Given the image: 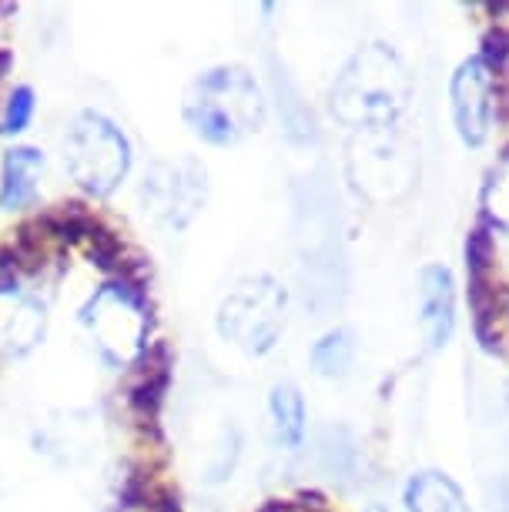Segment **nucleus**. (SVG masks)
I'll return each mask as SVG.
<instances>
[{
    "mask_svg": "<svg viewBox=\"0 0 509 512\" xmlns=\"http://www.w3.org/2000/svg\"><path fill=\"white\" fill-rule=\"evenodd\" d=\"M64 164L94 198H108L128 178L131 144L101 111H78L64 134Z\"/></svg>",
    "mask_w": 509,
    "mask_h": 512,
    "instance_id": "f257e3e1",
    "label": "nucleus"
},
{
    "mask_svg": "<svg viewBox=\"0 0 509 512\" xmlns=\"http://www.w3.org/2000/svg\"><path fill=\"white\" fill-rule=\"evenodd\" d=\"M453 98H456V124L459 134L469 144H479L486 138V124H489V101H486V71L483 61L473 57L459 67L456 81H453Z\"/></svg>",
    "mask_w": 509,
    "mask_h": 512,
    "instance_id": "f03ea898",
    "label": "nucleus"
},
{
    "mask_svg": "<svg viewBox=\"0 0 509 512\" xmlns=\"http://www.w3.org/2000/svg\"><path fill=\"white\" fill-rule=\"evenodd\" d=\"M44 175V151L21 144L4 154V168H0V211H21L34 205L37 181Z\"/></svg>",
    "mask_w": 509,
    "mask_h": 512,
    "instance_id": "7ed1b4c3",
    "label": "nucleus"
},
{
    "mask_svg": "<svg viewBox=\"0 0 509 512\" xmlns=\"http://www.w3.org/2000/svg\"><path fill=\"white\" fill-rule=\"evenodd\" d=\"M422 318L432 345H446L453 332V278L446 268H426L422 275Z\"/></svg>",
    "mask_w": 509,
    "mask_h": 512,
    "instance_id": "20e7f679",
    "label": "nucleus"
},
{
    "mask_svg": "<svg viewBox=\"0 0 509 512\" xmlns=\"http://www.w3.org/2000/svg\"><path fill=\"white\" fill-rule=\"evenodd\" d=\"M272 419L278 442L288 449H299L305 439V402L295 385L282 382L272 389Z\"/></svg>",
    "mask_w": 509,
    "mask_h": 512,
    "instance_id": "39448f33",
    "label": "nucleus"
},
{
    "mask_svg": "<svg viewBox=\"0 0 509 512\" xmlns=\"http://www.w3.org/2000/svg\"><path fill=\"white\" fill-rule=\"evenodd\" d=\"M148 365L151 369L141 375L138 385L131 389V405L138 409L141 415H155L161 399L168 392V382H171V359H168V349L165 345H155V352L148 355Z\"/></svg>",
    "mask_w": 509,
    "mask_h": 512,
    "instance_id": "423d86ee",
    "label": "nucleus"
},
{
    "mask_svg": "<svg viewBox=\"0 0 509 512\" xmlns=\"http://www.w3.org/2000/svg\"><path fill=\"white\" fill-rule=\"evenodd\" d=\"M312 365L322 375H345L352 365V338L349 332H329L312 349Z\"/></svg>",
    "mask_w": 509,
    "mask_h": 512,
    "instance_id": "0eeeda50",
    "label": "nucleus"
},
{
    "mask_svg": "<svg viewBox=\"0 0 509 512\" xmlns=\"http://www.w3.org/2000/svg\"><path fill=\"white\" fill-rule=\"evenodd\" d=\"M34 111H37L34 88H27V84H21V88H14V91H11V98H7V104H4V118H0V134H4V138H17V134H24L27 128H31Z\"/></svg>",
    "mask_w": 509,
    "mask_h": 512,
    "instance_id": "6e6552de",
    "label": "nucleus"
},
{
    "mask_svg": "<svg viewBox=\"0 0 509 512\" xmlns=\"http://www.w3.org/2000/svg\"><path fill=\"white\" fill-rule=\"evenodd\" d=\"M489 262H493V238H489L486 228H476L473 235L466 241V265H469V275L473 278H483Z\"/></svg>",
    "mask_w": 509,
    "mask_h": 512,
    "instance_id": "1a4fd4ad",
    "label": "nucleus"
},
{
    "mask_svg": "<svg viewBox=\"0 0 509 512\" xmlns=\"http://www.w3.org/2000/svg\"><path fill=\"white\" fill-rule=\"evenodd\" d=\"M91 258L101 268H108V272L121 262V245H118V238H114L108 228L98 225V228L91 231Z\"/></svg>",
    "mask_w": 509,
    "mask_h": 512,
    "instance_id": "9d476101",
    "label": "nucleus"
},
{
    "mask_svg": "<svg viewBox=\"0 0 509 512\" xmlns=\"http://www.w3.org/2000/svg\"><path fill=\"white\" fill-rule=\"evenodd\" d=\"M483 61L489 67H496V71H503L509 61V31L493 27V31L483 37Z\"/></svg>",
    "mask_w": 509,
    "mask_h": 512,
    "instance_id": "9b49d317",
    "label": "nucleus"
},
{
    "mask_svg": "<svg viewBox=\"0 0 509 512\" xmlns=\"http://www.w3.org/2000/svg\"><path fill=\"white\" fill-rule=\"evenodd\" d=\"M11 64H14V54L11 51H0V77L11 71Z\"/></svg>",
    "mask_w": 509,
    "mask_h": 512,
    "instance_id": "f8f14e48",
    "label": "nucleus"
},
{
    "mask_svg": "<svg viewBox=\"0 0 509 512\" xmlns=\"http://www.w3.org/2000/svg\"><path fill=\"white\" fill-rule=\"evenodd\" d=\"M262 512H288V502H278V499H272V502H265Z\"/></svg>",
    "mask_w": 509,
    "mask_h": 512,
    "instance_id": "ddd939ff",
    "label": "nucleus"
},
{
    "mask_svg": "<svg viewBox=\"0 0 509 512\" xmlns=\"http://www.w3.org/2000/svg\"><path fill=\"white\" fill-rule=\"evenodd\" d=\"M369 512H382V509H369Z\"/></svg>",
    "mask_w": 509,
    "mask_h": 512,
    "instance_id": "4468645a",
    "label": "nucleus"
}]
</instances>
